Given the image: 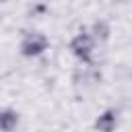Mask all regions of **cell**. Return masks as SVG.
I'll return each instance as SVG.
<instances>
[{
	"label": "cell",
	"instance_id": "cell-6",
	"mask_svg": "<svg viewBox=\"0 0 132 132\" xmlns=\"http://www.w3.org/2000/svg\"><path fill=\"white\" fill-rule=\"evenodd\" d=\"M4 2H8V0H0V4H4Z\"/></svg>",
	"mask_w": 132,
	"mask_h": 132
},
{
	"label": "cell",
	"instance_id": "cell-5",
	"mask_svg": "<svg viewBox=\"0 0 132 132\" xmlns=\"http://www.w3.org/2000/svg\"><path fill=\"white\" fill-rule=\"evenodd\" d=\"M89 33L93 35V39H95L97 43H105V41L109 39V35H111V27H109V23H107V21L97 19V21L91 25Z\"/></svg>",
	"mask_w": 132,
	"mask_h": 132
},
{
	"label": "cell",
	"instance_id": "cell-2",
	"mask_svg": "<svg viewBox=\"0 0 132 132\" xmlns=\"http://www.w3.org/2000/svg\"><path fill=\"white\" fill-rule=\"evenodd\" d=\"M47 45H50V39L43 33L27 31L19 43V50H21V56H25V58H37L47 50Z\"/></svg>",
	"mask_w": 132,
	"mask_h": 132
},
{
	"label": "cell",
	"instance_id": "cell-1",
	"mask_svg": "<svg viewBox=\"0 0 132 132\" xmlns=\"http://www.w3.org/2000/svg\"><path fill=\"white\" fill-rule=\"evenodd\" d=\"M95 45H97V41L93 39V35H91L87 29H80V31L70 39L68 50H70V54H72L80 64H91V62H93Z\"/></svg>",
	"mask_w": 132,
	"mask_h": 132
},
{
	"label": "cell",
	"instance_id": "cell-4",
	"mask_svg": "<svg viewBox=\"0 0 132 132\" xmlns=\"http://www.w3.org/2000/svg\"><path fill=\"white\" fill-rule=\"evenodd\" d=\"M21 122V116L12 107H2L0 109V132H14Z\"/></svg>",
	"mask_w": 132,
	"mask_h": 132
},
{
	"label": "cell",
	"instance_id": "cell-3",
	"mask_svg": "<svg viewBox=\"0 0 132 132\" xmlns=\"http://www.w3.org/2000/svg\"><path fill=\"white\" fill-rule=\"evenodd\" d=\"M93 126H95L97 132H113V130L118 128V111H116L113 107L101 111V113L95 118Z\"/></svg>",
	"mask_w": 132,
	"mask_h": 132
}]
</instances>
